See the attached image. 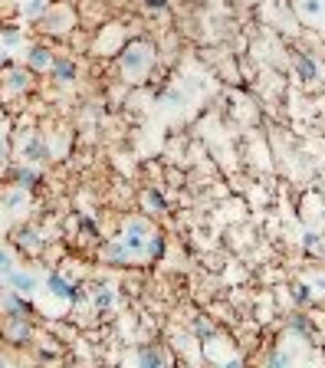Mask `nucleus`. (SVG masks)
Wrapping results in <instances>:
<instances>
[{
    "label": "nucleus",
    "instance_id": "f8f14e48",
    "mask_svg": "<svg viewBox=\"0 0 325 368\" xmlns=\"http://www.w3.org/2000/svg\"><path fill=\"white\" fill-rule=\"evenodd\" d=\"M135 362L142 368H158V365H171L174 359L161 342H148V345H142V349L135 352Z\"/></svg>",
    "mask_w": 325,
    "mask_h": 368
},
{
    "label": "nucleus",
    "instance_id": "7ed1b4c3",
    "mask_svg": "<svg viewBox=\"0 0 325 368\" xmlns=\"http://www.w3.org/2000/svg\"><path fill=\"white\" fill-rule=\"evenodd\" d=\"M36 26H40V33H46V36H66L69 30L76 26V10L69 7V4H56V0H53L43 17L36 20Z\"/></svg>",
    "mask_w": 325,
    "mask_h": 368
},
{
    "label": "nucleus",
    "instance_id": "a878e982",
    "mask_svg": "<svg viewBox=\"0 0 325 368\" xmlns=\"http://www.w3.org/2000/svg\"><path fill=\"white\" fill-rule=\"evenodd\" d=\"M168 7H171L168 0H142V10H145V14H168Z\"/></svg>",
    "mask_w": 325,
    "mask_h": 368
},
{
    "label": "nucleus",
    "instance_id": "ddd939ff",
    "mask_svg": "<svg viewBox=\"0 0 325 368\" xmlns=\"http://www.w3.org/2000/svg\"><path fill=\"white\" fill-rule=\"evenodd\" d=\"M33 89V73L26 66H14L7 69V76H4V93L7 95H23Z\"/></svg>",
    "mask_w": 325,
    "mask_h": 368
},
{
    "label": "nucleus",
    "instance_id": "2eb2a0df",
    "mask_svg": "<svg viewBox=\"0 0 325 368\" xmlns=\"http://www.w3.org/2000/svg\"><path fill=\"white\" fill-rule=\"evenodd\" d=\"M86 296L95 312H105V309H112V303H115V286H109V283H92L86 290Z\"/></svg>",
    "mask_w": 325,
    "mask_h": 368
},
{
    "label": "nucleus",
    "instance_id": "1a4fd4ad",
    "mask_svg": "<svg viewBox=\"0 0 325 368\" xmlns=\"http://www.w3.org/2000/svg\"><path fill=\"white\" fill-rule=\"evenodd\" d=\"M99 257H102V263H109V266H129V263H135V257H132V250L122 243V237H109L99 247Z\"/></svg>",
    "mask_w": 325,
    "mask_h": 368
},
{
    "label": "nucleus",
    "instance_id": "6ab92c4d",
    "mask_svg": "<svg viewBox=\"0 0 325 368\" xmlns=\"http://www.w3.org/2000/svg\"><path fill=\"white\" fill-rule=\"evenodd\" d=\"M0 201H4V207H7V211H23V207L30 204V191L17 188V184H10V191H4V194H0Z\"/></svg>",
    "mask_w": 325,
    "mask_h": 368
},
{
    "label": "nucleus",
    "instance_id": "4468645a",
    "mask_svg": "<svg viewBox=\"0 0 325 368\" xmlns=\"http://www.w3.org/2000/svg\"><path fill=\"white\" fill-rule=\"evenodd\" d=\"M50 76H53V83H60V86H73V83L79 79L76 60H69V56H56L53 66H50Z\"/></svg>",
    "mask_w": 325,
    "mask_h": 368
},
{
    "label": "nucleus",
    "instance_id": "9d476101",
    "mask_svg": "<svg viewBox=\"0 0 325 368\" xmlns=\"http://www.w3.org/2000/svg\"><path fill=\"white\" fill-rule=\"evenodd\" d=\"M40 181H43V168H40V164L17 162L14 168H10V184H17V188H23V191L36 188Z\"/></svg>",
    "mask_w": 325,
    "mask_h": 368
},
{
    "label": "nucleus",
    "instance_id": "7c9ffc66",
    "mask_svg": "<svg viewBox=\"0 0 325 368\" xmlns=\"http://www.w3.org/2000/svg\"><path fill=\"white\" fill-rule=\"evenodd\" d=\"M306 250H319V237H316V233H306Z\"/></svg>",
    "mask_w": 325,
    "mask_h": 368
},
{
    "label": "nucleus",
    "instance_id": "c756f323",
    "mask_svg": "<svg viewBox=\"0 0 325 368\" xmlns=\"http://www.w3.org/2000/svg\"><path fill=\"white\" fill-rule=\"evenodd\" d=\"M270 365H286V362H289V355H282V352H273V355H270Z\"/></svg>",
    "mask_w": 325,
    "mask_h": 368
},
{
    "label": "nucleus",
    "instance_id": "0eeeda50",
    "mask_svg": "<svg viewBox=\"0 0 325 368\" xmlns=\"http://www.w3.org/2000/svg\"><path fill=\"white\" fill-rule=\"evenodd\" d=\"M4 283H7V290L20 293V296H33V293L40 290V273L17 266V270H10V273L4 276Z\"/></svg>",
    "mask_w": 325,
    "mask_h": 368
},
{
    "label": "nucleus",
    "instance_id": "dca6fc26",
    "mask_svg": "<svg viewBox=\"0 0 325 368\" xmlns=\"http://www.w3.org/2000/svg\"><path fill=\"white\" fill-rule=\"evenodd\" d=\"M0 316H26V296L14 290H0Z\"/></svg>",
    "mask_w": 325,
    "mask_h": 368
},
{
    "label": "nucleus",
    "instance_id": "4be33fe9",
    "mask_svg": "<svg viewBox=\"0 0 325 368\" xmlns=\"http://www.w3.org/2000/svg\"><path fill=\"white\" fill-rule=\"evenodd\" d=\"M191 329H194V335H197V339H204V342H211V339H214V335H217V325L211 322V319H207V316H194V322H191Z\"/></svg>",
    "mask_w": 325,
    "mask_h": 368
},
{
    "label": "nucleus",
    "instance_id": "9b49d317",
    "mask_svg": "<svg viewBox=\"0 0 325 368\" xmlns=\"http://www.w3.org/2000/svg\"><path fill=\"white\" fill-rule=\"evenodd\" d=\"M53 60H56V53H53L50 46H43V43L26 46V53H23V66L30 69V73H50Z\"/></svg>",
    "mask_w": 325,
    "mask_h": 368
},
{
    "label": "nucleus",
    "instance_id": "6e6552de",
    "mask_svg": "<svg viewBox=\"0 0 325 368\" xmlns=\"http://www.w3.org/2000/svg\"><path fill=\"white\" fill-rule=\"evenodd\" d=\"M46 290H50V296H56L60 303H79L82 296H86L76 283H69L63 273H50V276H46Z\"/></svg>",
    "mask_w": 325,
    "mask_h": 368
},
{
    "label": "nucleus",
    "instance_id": "c85d7f7f",
    "mask_svg": "<svg viewBox=\"0 0 325 368\" xmlns=\"http://www.w3.org/2000/svg\"><path fill=\"white\" fill-rule=\"evenodd\" d=\"M79 231H82V233H89V237H99V227H95V224L89 221L86 214H79Z\"/></svg>",
    "mask_w": 325,
    "mask_h": 368
},
{
    "label": "nucleus",
    "instance_id": "2f4dec72",
    "mask_svg": "<svg viewBox=\"0 0 325 368\" xmlns=\"http://www.w3.org/2000/svg\"><path fill=\"white\" fill-rule=\"evenodd\" d=\"M4 211H7V207H4V201H0V224H4Z\"/></svg>",
    "mask_w": 325,
    "mask_h": 368
},
{
    "label": "nucleus",
    "instance_id": "412c9836",
    "mask_svg": "<svg viewBox=\"0 0 325 368\" xmlns=\"http://www.w3.org/2000/svg\"><path fill=\"white\" fill-rule=\"evenodd\" d=\"M161 253H164V237L158 231H151V233H148V240H145V263L158 260Z\"/></svg>",
    "mask_w": 325,
    "mask_h": 368
},
{
    "label": "nucleus",
    "instance_id": "5701e85b",
    "mask_svg": "<svg viewBox=\"0 0 325 368\" xmlns=\"http://www.w3.org/2000/svg\"><path fill=\"white\" fill-rule=\"evenodd\" d=\"M10 270H17V257H14L10 247H0V280H4Z\"/></svg>",
    "mask_w": 325,
    "mask_h": 368
},
{
    "label": "nucleus",
    "instance_id": "473e14b6",
    "mask_svg": "<svg viewBox=\"0 0 325 368\" xmlns=\"http://www.w3.org/2000/svg\"><path fill=\"white\" fill-rule=\"evenodd\" d=\"M4 362H7V359H4V355H0V365H4Z\"/></svg>",
    "mask_w": 325,
    "mask_h": 368
},
{
    "label": "nucleus",
    "instance_id": "f257e3e1",
    "mask_svg": "<svg viewBox=\"0 0 325 368\" xmlns=\"http://www.w3.org/2000/svg\"><path fill=\"white\" fill-rule=\"evenodd\" d=\"M154 63H158V50L151 40H132L119 50V73L125 83H145Z\"/></svg>",
    "mask_w": 325,
    "mask_h": 368
},
{
    "label": "nucleus",
    "instance_id": "bb28decb",
    "mask_svg": "<svg viewBox=\"0 0 325 368\" xmlns=\"http://www.w3.org/2000/svg\"><path fill=\"white\" fill-rule=\"evenodd\" d=\"M289 329H292V332H299V335H309V332H312V325H309L306 316H292V319H289Z\"/></svg>",
    "mask_w": 325,
    "mask_h": 368
},
{
    "label": "nucleus",
    "instance_id": "f3484780",
    "mask_svg": "<svg viewBox=\"0 0 325 368\" xmlns=\"http://www.w3.org/2000/svg\"><path fill=\"white\" fill-rule=\"evenodd\" d=\"M142 211L151 214V217L164 214V211H168V201H164L161 191H158V188H145V191H142Z\"/></svg>",
    "mask_w": 325,
    "mask_h": 368
},
{
    "label": "nucleus",
    "instance_id": "b1692460",
    "mask_svg": "<svg viewBox=\"0 0 325 368\" xmlns=\"http://www.w3.org/2000/svg\"><path fill=\"white\" fill-rule=\"evenodd\" d=\"M20 40H23V30H20V26H4V30H0V43L4 46H17Z\"/></svg>",
    "mask_w": 325,
    "mask_h": 368
},
{
    "label": "nucleus",
    "instance_id": "aec40b11",
    "mask_svg": "<svg viewBox=\"0 0 325 368\" xmlns=\"http://www.w3.org/2000/svg\"><path fill=\"white\" fill-rule=\"evenodd\" d=\"M53 0H23L20 4V14H23V20H30V23H36V20L46 14V7H50Z\"/></svg>",
    "mask_w": 325,
    "mask_h": 368
},
{
    "label": "nucleus",
    "instance_id": "423d86ee",
    "mask_svg": "<svg viewBox=\"0 0 325 368\" xmlns=\"http://www.w3.org/2000/svg\"><path fill=\"white\" fill-rule=\"evenodd\" d=\"M0 335L10 345H30L33 342V325H30L26 316H7L0 322Z\"/></svg>",
    "mask_w": 325,
    "mask_h": 368
},
{
    "label": "nucleus",
    "instance_id": "39448f33",
    "mask_svg": "<svg viewBox=\"0 0 325 368\" xmlns=\"http://www.w3.org/2000/svg\"><path fill=\"white\" fill-rule=\"evenodd\" d=\"M10 243H14L20 253H26V257H36V253H43L46 237L40 227H33V224H20L17 231L10 233Z\"/></svg>",
    "mask_w": 325,
    "mask_h": 368
},
{
    "label": "nucleus",
    "instance_id": "a211bd4d",
    "mask_svg": "<svg viewBox=\"0 0 325 368\" xmlns=\"http://www.w3.org/2000/svg\"><path fill=\"white\" fill-rule=\"evenodd\" d=\"M292 69H296V76H299L302 83H312V79L319 76L316 60H309L306 53H292Z\"/></svg>",
    "mask_w": 325,
    "mask_h": 368
},
{
    "label": "nucleus",
    "instance_id": "393cba45",
    "mask_svg": "<svg viewBox=\"0 0 325 368\" xmlns=\"http://www.w3.org/2000/svg\"><path fill=\"white\" fill-rule=\"evenodd\" d=\"M322 10H325V4H322V0H299V14H302V17H309V20H312V17H319Z\"/></svg>",
    "mask_w": 325,
    "mask_h": 368
},
{
    "label": "nucleus",
    "instance_id": "cd10ccee",
    "mask_svg": "<svg viewBox=\"0 0 325 368\" xmlns=\"http://www.w3.org/2000/svg\"><path fill=\"white\" fill-rule=\"evenodd\" d=\"M292 300L299 303V306H306V303H312V293H309V286H292Z\"/></svg>",
    "mask_w": 325,
    "mask_h": 368
},
{
    "label": "nucleus",
    "instance_id": "20e7f679",
    "mask_svg": "<svg viewBox=\"0 0 325 368\" xmlns=\"http://www.w3.org/2000/svg\"><path fill=\"white\" fill-rule=\"evenodd\" d=\"M17 158L20 162H30V164H40L43 168L46 162H53V152H50V142L36 132H26V138H20L17 145Z\"/></svg>",
    "mask_w": 325,
    "mask_h": 368
},
{
    "label": "nucleus",
    "instance_id": "f03ea898",
    "mask_svg": "<svg viewBox=\"0 0 325 368\" xmlns=\"http://www.w3.org/2000/svg\"><path fill=\"white\" fill-rule=\"evenodd\" d=\"M151 231H154V224L148 221L145 214H129L125 221H122L119 237H122V243L132 250V257L135 260H145V240H148Z\"/></svg>",
    "mask_w": 325,
    "mask_h": 368
}]
</instances>
